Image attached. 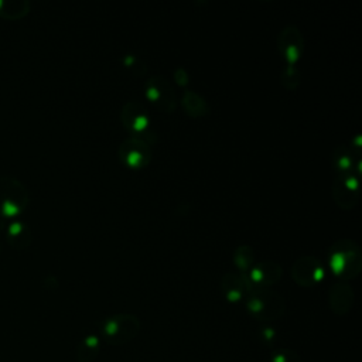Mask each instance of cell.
<instances>
[{
  "instance_id": "obj_1",
  "label": "cell",
  "mask_w": 362,
  "mask_h": 362,
  "mask_svg": "<svg viewBox=\"0 0 362 362\" xmlns=\"http://www.w3.org/2000/svg\"><path fill=\"white\" fill-rule=\"evenodd\" d=\"M361 167V134H356L349 144H339L332 153L331 194L334 202L344 211L355 208L359 201Z\"/></svg>"
},
{
  "instance_id": "obj_2",
  "label": "cell",
  "mask_w": 362,
  "mask_h": 362,
  "mask_svg": "<svg viewBox=\"0 0 362 362\" xmlns=\"http://www.w3.org/2000/svg\"><path fill=\"white\" fill-rule=\"evenodd\" d=\"M331 272L342 281L358 277L362 269V252L359 245L349 238L335 240L328 249Z\"/></svg>"
},
{
  "instance_id": "obj_3",
  "label": "cell",
  "mask_w": 362,
  "mask_h": 362,
  "mask_svg": "<svg viewBox=\"0 0 362 362\" xmlns=\"http://www.w3.org/2000/svg\"><path fill=\"white\" fill-rule=\"evenodd\" d=\"M245 305L249 315L260 322L276 321L286 311L284 297L269 287H253L245 298Z\"/></svg>"
},
{
  "instance_id": "obj_4",
  "label": "cell",
  "mask_w": 362,
  "mask_h": 362,
  "mask_svg": "<svg viewBox=\"0 0 362 362\" xmlns=\"http://www.w3.org/2000/svg\"><path fill=\"white\" fill-rule=\"evenodd\" d=\"M141 328V322L137 315L132 313H117L106 317L99 324L100 338L113 346L126 345L134 339Z\"/></svg>"
},
{
  "instance_id": "obj_5",
  "label": "cell",
  "mask_w": 362,
  "mask_h": 362,
  "mask_svg": "<svg viewBox=\"0 0 362 362\" xmlns=\"http://www.w3.org/2000/svg\"><path fill=\"white\" fill-rule=\"evenodd\" d=\"M120 122L123 127L127 130L129 136L141 139L150 146L154 144L158 139L157 132L153 127L148 110L140 102H126L120 109Z\"/></svg>"
},
{
  "instance_id": "obj_6",
  "label": "cell",
  "mask_w": 362,
  "mask_h": 362,
  "mask_svg": "<svg viewBox=\"0 0 362 362\" xmlns=\"http://www.w3.org/2000/svg\"><path fill=\"white\" fill-rule=\"evenodd\" d=\"M27 188L14 177L0 178V216H16L28 205Z\"/></svg>"
},
{
  "instance_id": "obj_7",
  "label": "cell",
  "mask_w": 362,
  "mask_h": 362,
  "mask_svg": "<svg viewBox=\"0 0 362 362\" xmlns=\"http://www.w3.org/2000/svg\"><path fill=\"white\" fill-rule=\"evenodd\" d=\"M144 95L148 102L163 113L171 115L177 109V93L171 82L163 75H153L146 81Z\"/></svg>"
},
{
  "instance_id": "obj_8",
  "label": "cell",
  "mask_w": 362,
  "mask_h": 362,
  "mask_svg": "<svg viewBox=\"0 0 362 362\" xmlns=\"http://www.w3.org/2000/svg\"><path fill=\"white\" fill-rule=\"evenodd\" d=\"M117 154L122 164L130 170H143L153 158L151 146L144 140L132 136H127L119 144Z\"/></svg>"
},
{
  "instance_id": "obj_9",
  "label": "cell",
  "mask_w": 362,
  "mask_h": 362,
  "mask_svg": "<svg viewBox=\"0 0 362 362\" xmlns=\"http://www.w3.org/2000/svg\"><path fill=\"white\" fill-rule=\"evenodd\" d=\"M290 273L294 283L300 287H314L324 279L325 269L321 259L313 255H304L294 260Z\"/></svg>"
},
{
  "instance_id": "obj_10",
  "label": "cell",
  "mask_w": 362,
  "mask_h": 362,
  "mask_svg": "<svg viewBox=\"0 0 362 362\" xmlns=\"http://www.w3.org/2000/svg\"><path fill=\"white\" fill-rule=\"evenodd\" d=\"M304 35L294 24L284 25L277 34V49L287 65H297V61L304 52Z\"/></svg>"
},
{
  "instance_id": "obj_11",
  "label": "cell",
  "mask_w": 362,
  "mask_h": 362,
  "mask_svg": "<svg viewBox=\"0 0 362 362\" xmlns=\"http://www.w3.org/2000/svg\"><path fill=\"white\" fill-rule=\"evenodd\" d=\"M243 274L253 287H270L280 281L283 267L274 260H262L255 263L250 270Z\"/></svg>"
},
{
  "instance_id": "obj_12",
  "label": "cell",
  "mask_w": 362,
  "mask_h": 362,
  "mask_svg": "<svg viewBox=\"0 0 362 362\" xmlns=\"http://www.w3.org/2000/svg\"><path fill=\"white\" fill-rule=\"evenodd\" d=\"M221 291L223 297L230 303H238L246 298L253 288L250 281L243 273H225L221 279Z\"/></svg>"
},
{
  "instance_id": "obj_13",
  "label": "cell",
  "mask_w": 362,
  "mask_h": 362,
  "mask_svg": "<svg viewBox=\"0 0 362 362\" xmlns=\"http://www.w3.org/2000/svg\"><path fill=\"white\" fill-rule=\"evenodd\" d=\"M355 294L346 281L334 283L328 290V305L335 315H345L354 305Z\"/></svg>"
},
{
  "instance_id": "obj_14",
  "label": "cell",
  "mask_w": 362,
  "mask_h": 362,
  "mask_svg": "<svg viewBox=\"0 0 362 362\" xmlns=\"http://www.w3.org/2000/svg\"><path fill=\"white\" fill-rule=\"evenodd\" d=\"M181 107L192 119L204 117L209 113L211 107L206 99L195 90L185 89L181 95Z\"/></svg>"
},
{
  "instance_id": "obj_15",
  "label": "cell",
  "mask_w": 362,
  "mask_h": 362,
  "mask_svg": "<svg viewBox=\"0 0 362 362\" xmlns=\"http://www.w3.org/2000/svg\"><path fill=\"white\" fill-rule=\"evenodd\" d=\"M100 352V337L96 334L86 335L76 348L78 362H95Z\"/></svg>"
},
{
  "instance_id": "obj_16",
  "label": "cell",
  "mask_w": 362,
  "mask_h": 362,
  "mask_svg": "<svg viewBox=\"0 0 362 362\" xmlns=\"http://www.w3.org/2000/svg\"><path fill=\"white\" fill-rule=\"evenodd\" d=\"M6 232H7L8 242L16 249H23V247H25L30 243V239H31L30 229L24 223H21V222L10 223L7 226Z\"/></svg>"
},
{
  "instance_id": "obj_17",
  "label": "cell",
  "mask_w": 362,
  "mask_h": 362,
  "mask_svg": "<svg viewBox=\"0 0 362 362\" xmlns=\"http://www.w3.org/2000/svg\"><path fill=\"white\" fill-rule=\"evenodd\" d=\"M233 263L239 273H246L255 264V250L249 245H239L233 252Z\"/></svg>"
},
{
  "instance_id": "obj_18",
  "label": "cell",
  "mask_w": 362,
  "mask_h": 362,
  "mask_svg": "<svg viewBox=\"0 0 362 362\" xmlns=\"http://www.w3.org/2000/svg\"><path fill=\"white\" fill-rule=\"evenodd\" d=\"M30 10V3L25 0H6L0 1V16L6 18H20Z\"/></svg>"
},
{
  "instance_id": "obj_19",
  "label": "cell",
  "mask_w": 362,
  "mask_h": 362,
  "mask_svg": "<svg viewBox=\"0 0 362 362\" xmlns=\"http://www.w3.org/2000/svg\"><path fill=\"white\" fill-rule=\"evenodd\" d=\"M280 82L287 90H296L301 82V72L297 65H286L280 74Z\"/></svg>"
},
{
  "instance_id": "obj_20",
  "label": "cell",
  "mask_w": 362,
  "mask_h": 362,
  "mask_svg": "<svg viewBox=\"0 0 362 362\" xmlns=\"http://www.w3.org/2000/svg\"><path fill=\"white\" fill-rule=\"evenodd\" d=\"M122 62L123 65L126 66L127 71H130L133 75L136 76H144L146 72H147V66L146 64L136 55H132V54H126L123 55L122 58Z\"/></svg>"
},
{
  "instance_id": "obj_21",
  "label": "cell",
  "mask_w": 362,
  "mask_h": 362,
  "mask_svg": "<svg viewBox=\"0 0 362 362\" xmlns=\"http://www.w3.org/2000/svg\"><path fill=\"white\" fill-rule=\"evenodd\" d=\"M270 362H303L301 356L288 348H277L270 354Z\"/></svg>"
},
{
  "instance_id": "obj_22",
  "label": "cell",
  "mask_w": 362,
  "mask_h": 362,
  "mask_svg": "<svg viewBox=\"0 0 362 362\" xmlns=\"http://www.w3.org/2000/svg\"><path fill=\"white\" fill-rule=\"evenodd\" d=\"M259 338L266 346H272V345H274V342L277 339V334L272 327H263L259 331Z\"/></svg>"
},
{
  "instance_id": "obj_23",
  "label": "cell",
  "mask_w": 362,
  "mask_h": 362,
  "mask_svg": "<svg viewBox=\"0 0 362 362\" xmlns=\"http://www.w3.org/2000/svg\"><path fill=\"white\" fill-rule=\"evenodd\" d=\"M174 81L180 85V86H185L189 82V76L187 74V71L182 66H178L174 69Z\"/></svg>"
}]
</instances>
